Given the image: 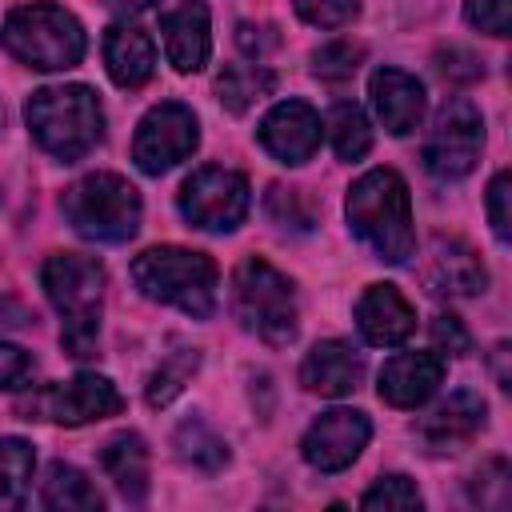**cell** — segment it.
Masks as SVG:
<instances>
[{
	"instance_id": "e575fe53",
	"label": "cell",
	"mask_w": 512,
	"mask_h": 512,
	"mask_svg": "<svg viewBox=\"0 0 512 512\" xmlns=\"http://www.w3.org/2000/svg\"><path fill=\"white\" fill-rule=\"evenodd\" d=\"M432 344H436V352L464 356V352L472 348V336H468V328H464L452 312H436V316H432Z\"/></svg>"
},
{
	"instance_id": "ffe728a7",
	"label": "cell",
	"mask_w": 512,
	"mask_h": 512,
	"mask_svg": "<svg viewBox=\"0 0 512 512\" xmlns=\"http://www.w3.org/2000/svg\"><path fill=\"white\" fill-rule=\"evenodd\" d=\"M424 280L436 296H476L488 288V272L476 248H468L464 240H444V236L432 244Z\"/></svg>"
},
{
	"instance_id": "603a6c76",
	"label": "cell",
	"mask_w": 512,
	"mask_h": 512,
	"mask_svg": "<svg viewBox=\"0 0 512 512\" xmlns=\"http://www.w3.org/2000/svg\"><path fill=\"white\" fill-rule=\"evenodd\" d=\"M40 500H44V508H52V512H96V508L104 504L100 492H96V484H92L76 464H64V460H52V464H48Z\"/></svg>"
},
{
	"instance_id": "1f68e13d",
	"label": "cell",
	"mask_w": 512,
	"mask_h": 512,
	"mask_svg": "<svg viewBox=\"0 0 512 512\" xmlns=\"http://www.w3.org/2000/svg\"><path fill=\"white\" fill-rule=\"evenodd\" d=\"M292 4H296V16L316 28H344L360 12V0H292Z\"/></svg>"
},
{
	"instance_id": "9c48e42d",
	"label": "cell",
	"mask_w": 512,
	"mask_h": 512,
	"mask_svg": "<svg viewBox=\"0 0 512 512\" xmlns=\"http://www.w3.org/2000/svg\"><path fill=\"white\" fill-rule=\"evenodd\" d=\"M480 148H484V120L476 104L464 96L444 100L424 140V168L436 180H460L476 168Z\"/></svg>"
},
{
	"instance_id": "7402d4cb",
	"label": "cell",
	"mask_w": 512,
	"mask_h": 512,
	"mask_svg": "<svg viewBox=\"0 0 512 512\" xmlns=\"http://www.w3.org/2000/svg\"><path fill=\"white\" fill-rule=\"evenodd\" d=\"M100 468L128 504H140L148 496V444L140 432H116L100 448Z\"/></svg>"
},
{
	"instance_id": "4dcf8cb0",
	"label": "cell",
	"mask_w": 512,
	"mask_h": 512,
	"mask_svg": "<svg viewBox=\"0 0 512 512\" xmlns=\"http://www.w3.org/2000/svg\"><path fill=\"white\" fill-rule=\"evenodd\" d=\"M360 508H388V512H412L420 508V492L408 476L392 472V476H380L364 496H360Z\"/></svg>"
},
{
	"instance_id": "3957f363",
	"label": "cell",
	"mask_w": 512,
	"mask_h": 512,
	"mask_svg": "<svg viewBox=\"0 0 512 512\" xmlns=\"http://www.w3.org/2000/svg\"><path fill=\"white\" fill-rule=\"evenodd\" d=\"M24 120L36 144L64 164L92 152L104 136V108L88 84H52L32 92L24 104Z\"/></svg>"
},
{
	"instance_id": "ab89813d",
	"label": "cell",
	"mask_w": 512,
	"mask_h": 512,
	"mask_svg": "<svg viewBox=\"0 0 512 512\" xmlns=\"http://www.w3.org/2000/svg\"><path fill=\"white\" fill-rule=\"evenodd\" d=\"M504 352H508V344H496V380H500V388H508V368H504Z\"/></svg>"
},
{
	"instance_id": "836d02e7",
	"label": "cell",
	"mask_w": 512,
	"mask_h": 512,
	"mask_svg": "<svg viewBox=\"0 0 512 512\" xmlns=\"http://www.w3.org/2000/svg\"><path fill=\"white\" fill-rule=\"evenodd\" d=\"M508 196H512V180H508V172H496L492 184H488V220H492V232H496L500 244H508V236H512Z\"/></svg>"
},
{
	"instance_id": "d4e9b609",
	"label": "cell",
	"mask_w": 512,
	"mask_h": 512,
	"mask_svg": "<svg viewBox=\"0 0 512 512\" xmlns=\"http://www.w3.org/2000/svg\"><path fill=\"white\" fill-rule=\"evenodd\" d=\"M276 88V76L260 64H228L216 76V96L232 116H244L256 100H264Z\"/></svg>"
},
{
	"instance_id": "8992f818",
	"label": "cell",
	"mask_w": 512,
	"mask_h": 512,
	"mask_svg": "<svg viewBox=\"0 0 512 512\" xmlns=\"http://www.w3.org/2000/svg\"><path fill=\"white\" fill-rule=\"evenodd\" d=\"M232 312L240 328L256 332L264 344L284 348L296 340V292L292 280L264 256H244L232 272Z\"/></svg>"
},
{
	"instance_id": "30bf717a",
	"label": "cell",
	"mask_w": 512,
	"mask_h": 512,
	"mask_svg": "<svg viewBox=\"0 0 512 512\" xmlns=\"http://www.w3.org/2000/svg\"><path fill=\"white\" fill-rule=\"evenodd\" d=\"M120 408H124L120 388L108 376H96V372H80L72 380L44 384L40 392H32L20 404L24 420H52V424H68V428L88 424V420L116 416Z\"/></svg>"
},
{
	"instance_id": "f1b7e54d",
	"label": "cell",
	"mask_w": 512,
	"mask_h": 512,
	"mask_svg": "<svg viewBox=\"0 0 512 512\" xmlns=\"http://www.w3.org/2000/svg\"><path fill=\"white\" fill-rule=\"evenodd\" d=\"M264 212H268L272 224L292 228V232H308L312 220H316V212H312V204L304 200V192H300V188H284V184H272V188H268Z\"/></svg>"
},
{
	"instance_id": "9a60e30c",
	"label": "cell",
	"mask_w": 512,
	"mask_h": 512,
	"mask_svg": "<svg viewBox=\"0 0 512 512\" xmlns=\"http://www.w3.org/2000/svg\"><path fill=\"white\" fill-rule=\"evenodd\" d=\"M356 328H360L364 344H372V348H396V344H404L412 336L416 312L400 296L396 284H368L364 296L356 300Z\"/></svg>"
},
{
	"instance_id": "7a4b0ae2",
	"label": "cell",
	"mask_w": 512,
	"mask_h": 512,
	"mask_svg": "<svg viewBox=\"0 0 512 512\" xmlns=\"http://www.w3.org/2000/svg\"><path fill=\"white\" fill-rule=\"evenodd\" d=\"M44 296L60 312V340L68 356L88 360L100 344V300H104V264L80 252H56L40 268Z\"/></svg>"
},
{
	"instance_id": "4fadbf2b",
	"label": "cell",
	"mask_w": 512,
	"mask_h": 512,
	"mask_svg": "<svg viewBox=\"0 0 512 512\" xmlns=\"http://www.w3.org/2000/svg\"><path fill=\"white\" fill-rule=\"evenodd\" d=\"M256 136L264 152L276 156L280 164H304L320 148V116L304 100H280L264 112Z\"/></svg>"
},
{
	"instance_id": "ac0fdd59",
	"label": "cell",
	"mask_w": 512,
	"mask_h": 512,
	"mask_svg": "<svg viewBox=\"0 0 512 512\" xmlns=\"http://www.w3.org/2000/svg\"><path fill=\"white\" fill-rule=\"evenodd\" d=\"M364 380V356L348 340H320L304 364H300V384L316 396H348Z\"/></svg>"
},
{
	"instance_id": "5b68a950",
	"label": "cell",
	"mask_w": 512,
	"mask_h": 512,
	"mask_svg": "<svg viewBox=\"0 0 512 512\" xmlns=\"http://www.w3.org/2000/svg\"><path fill=\"white\" fill-rule=\"evenodd\" d=\"M4 48L28 64V68H40V72H60V68H72L80 64L88 40H84V24L60 8V4H20L8 12L4 20V32H0Z\"/></svg>"
},
{
	"instance_id": "8fae6325",
	"label": "cell",
	"mask_w": 512,
	"mask_h": 512,
	"mask_svg": "<svg viewBox=\"0 0 512 512\" xmlns=\"http://www.w3.org/2000/svg\"><path fill=\"white\" fill-rule=\"evenodd\" d=\"M196 144H200L196 112L180 100H164L144 112V120L132 136V160L144 176H160V172L176 168L180 160H188L196 152Z\"/></svg>"
},
{
	"instance_id": "74e56055",
	"label": "cell",
	"mask_w": 512,
	"mask_h": 512,
	"mask_svg": "<svg viewBox=\"0 0 512 512\" xmlns=\"http://www.w3.org/2000/svg\"><path fill=\"white\" fill-rule=\"evenodd\" d=\"M236 44H240L244 56H256V60H260L264 52H272V48L280 44V36H276L268 24H248V20H244V24H236Z\"/></svg>"
},
{
	"instance_id": "e0dca14e",
	"label": "cell",
	"mask_w": 512,
	"mask_h": 512,
	"mask_svg": "<svg viewBox=\"0 0 512 512\" xmlns=\"http://www.w3.org/2000/svg\"><path fill=\"white\" fill-rule=\"evenodd\" d=\"M484 412H488V404L476 392L460 388L416 424V436L428 444V452H456L484 428Z\"/></svg>"
},
{
	"instance_id": "ba28073f",
	"label": "cell",
	"mask_w": 512,
	"mask_h": 512,
	"mask_svg": "<svg viewBox=\"0 0 512 512\" xmlns=\"http://www.w3.org/2000/svg\"><path fill=\"white\" fill-rule=\"evenodd\" d=\"M180 216L192 224V228H204V232H232L244 224L248 216V204H252V188L240 172L232 168H220V164H204L196 168L184 184H180Z\"/></svg>"
},
{
	"instance_id": "f546056e",
	"label": "cell",
	"mask_w": 512,
	"mask_h": 512,
	"mask_svg": "<svg viewBox=\"0 0 512 512\" xmlns=\"http://www.w3.org/2000/svg\"><path fill=\"white\" fill-rule=\"evenodd\" d=\"M364 60V44L356 40H332V44H320L312 52V72L320 80H348Z\"/></svg>"
},
{
	"instance_id": "5bb4252c",
	"label": "cell",
	"mask_w": 512,
	"mask_h": 512,
	"mask_svg": "<svg viewBox=\"0 0 512 512\" xmlns=\"http://www.w3.org/2000/svg\"><path fill=\"white\" fill-rule=\"evenodd\" d=\"M164 32V52L176 72H200L212 56V20L204 0H180L176 8L164 12L160 20Z\"/></svg>"
},
{
	"instance_id": "44dd1931",
	"label": "cell",
	"mask_w": 512,
	"mask_h": 512,
	"mask_svg": "<svg viewBox=\"0 0 512 512\" xmlns=\"http://www.w3.org/2000/svg\"><path fill=\"white\" fill-rule=\"evenodd\" d=\"M104 68L112 84L120 88H144L156 72V48L144 28L136 24H112L104 32Z\"/></svg>"
},
{
	"instance_id": "d6986e66",
	"label": "cell",
	"mask_w": 512,
	"mask_h": 512,
	"mask_svg": "<svg viewBox=\"0 0 512 512\" xmlns=\"http://www.w3.org/2000/svg\"><path fill=\"white\" fill-rule=\"evenodd\" d=\"M368 92H372L376 116L384 120V128L392 136H408L424 120V84L416 76H408L404 68H380V72H372Z\"/></svg>"
},
{
	"instance_id": "6da1fadb",
	"label": "cell",
	"mask_w": 512,
	"mask_h": 512,
	"mask_svg": "<svg viewBox=\"0 0 512 512\" xmlns=\"http://www.w3.org/2000/svg\"><path fill=\"white\" fill-rule=\"evenodd\" d=\"M348 224L384 264H404L416 248L408 184L392 168H372L348 188Z\"/></svg>"
},
{
	"instance_id": "cb8c5ba5",
	"label": "cell",
	"mask_w": 512,
	"mask_h": 512,
	"mask_svg": "<svg viewBox=\"0 0 512 512\" xmlns=\"http://www.w3.org/2000/svg\"><path fill=\"white\" fill-rule=\"evenodd\" d=\"M172 448H176V460L180 464H188L192 472H204V476H212V472H220L228 464V444L204 420H196V416L184 420L172 432Z\"/></svg>"
},
{
	"instance_id": "484cf974",
	"label": "cell",
	"mask_w": 512,
	"mask_h": 512,
	"mask_svg": "<svg viewBox=\"0 0 512 512\" xmlns=\"http://www.w3.org/2000/svg\"><path fill=\"white\" fill-rule=\"evenodd\" d=\"M32 468H36L32 444L20 436H0V512H12L24 504Z\"/></svg>"
},
{
	"instance_id": "2e32d148",
	"label": "cell",
	"mask_w": 512,
	"mask_h": 512,
	"mask_svg": "<svg viewBox=\"0 0 512 512\" xmlns=\"http://www.w3.org/2000/svg\"><path fill=\"white\" fill-rule=\"evenodd\" d=\"M440 380H444V356H436V352H400V356L384 360L376 392L392 408H420L424 400H432Z\"/></svg>"
},
{
	"instance_id": "d6a6232c",
	"label": "cell",
	"mask_w": 512,
	"mask_h": 512,
	"mask_svg": "<svg viewBox=\"0 0 512 512\" xmlns=\"http://www.w3.org/2000/svg\"><path fill=\"white\" fill-rule=\"evenodd\" d=\"M464 16L472 28L488 32V36L512 32V0H464Z\"/></svg>"
},
{
	"instance_id": "4316f807",
	"label": "cell",
	"mask_w": 512,
	"mask_h": 512,
	"mask_svg": "<svg viewBox=\"0 0 512 512\" xmlns=\"http://www.w3.org/2000/svg\"><path fill=\"white\" fill-rule=\"evenodd\" d=\"M328 136H332V148H336L340 160H360V156L372 148L368 116H364V108L352 104V100L332 104V112H328Z\"/></svg>"
},
{
	"instance_id": "d590c367",
	"label": "cell",
	"mask_w": 512,
	"mask_h": 512,
	"mask_svg": "<svg viewBox=\"0 0 512 512\" xmlns=\"http://www.w3.org/2000/svg\"><path fill=\"white\" fill-rule=\"evenodd\" d=\"M32 372H36L32 352L0 340V388H24L32 380Z\"/></svg>"
},
{
	"instance_id": "277c9868",
	"label": "cell",
	"mask_w": 512,
	"mask_h": 512,
	"mask_svg": "<svg viewBox=\"0 0 512 512\" xmlns=\"http://www.w3.org/2000/svg\"><path fill=\"white\" fill-rule=\"evenodd\" d=\"M216 280L220 272L212 256L180 248V244H160L132 260V284L148 300L172 304L196 320H208L216 312Z\"/></svg>"
},
{
	"instance_id": "52a82bcc",
	"label": "cell",
	"mask_w": 512,
	"mask_h": 512,
	"mask_svg": "<svg viewBox=\"0 0 512 512\" xmlns=\"http://www.w3.org/2000/svg\"><path fill=\"white\" fill-rule=\"evenodd\" d=\"M64 220L100 244H120L140 228V192L116 172H88L60 196Z\"/></svg>"
},
{
	"instance_id": "f35d334b",
	"label": "cell",
	"mask_w": 512,
	"mask_h": 512,
	"mask_svg": "<svg viewBox=\"0 0 512 512\" xmlns=\"http://www.w3.org/2000/svg\"><path fill=\"white\" fill-rule=\"evenodd\" d=\"M112 12H120V16H136V12H144V8H152L156 0H104Z\"/></svg>"
},
{
	"instance_id": "7c38bea8",
	"label": "cell",
	"mask_w": 512,
	"mask_h": 512,
	"mask_svg": "<svg viewBox=\"0 0 512 512\" xmlns=\"http://www.w3.org/2000/svg\"><path fill=\"white\" fill-rule=\"evenodd\" d=\"M368 436H372V424H368L364 412L332 408V412H320L308 424V432L300 440V452L316 472H340L364 452Z\"/></svg>"
},
{
	"instance_id": "83f0119b",
	"label": "cell",
	"mask_w": 512,
	"mask_h": 512,
	"mask_svg": "<svg viewBox=\"0 0 512 512\" xmlns=\"http://www.w3.org/2000/svg\"><path fill=\"white\" fill-rule=\"evenodd\" d=\"M196 364H200V352H196V348H176L172 356H164V364L148 376V388H144L148 404H152V408L172 404V400L184 392V384H188V376L196 372Z\"/></svg>"
},
{
	"instance_id": "8d00e7d4",
	"label": "cell",
	"mask_w": 512,
	"mask_h": 512,
	"mask_svg": "<svg viewBox=\"0 0 512 512\" xmlns=\"http://www.w3.org/2000/svg\"><path fill=\"white\" fill-rule=\"evenodd\" d=\"M436 72L444 80H476L484 76V64L464 48H448V52H436Z\"/></svg>"
}]
</instances>
